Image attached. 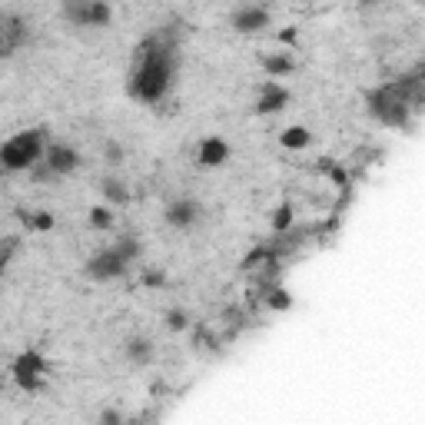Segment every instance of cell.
Wrapping results in <instances>:
<instances>
[{
	"mask_svg": "<svg viewBox=\"0 0 425 425\" xmlns=\"http://www.w3.org/2000/svg\"><path fill=\"white\" fill-rule=\"evenodd\" d=\"M27 226H34V229H53V216L50 212H37V216H30Z\"/></svg>",
	"mask_w": 425,
	"mask_h": 425,
	"instance_id": "cell-22",
	"label": "cell"
},
{
	"mask_svg": "<svg viewBox=\"0 0 425 425\" xmlns=\"http://www.w3.org/2000/svg\"><path fill=\"white\" fill-rule=\"evenodd\" d=\"M43 369H47V365H43V359H40L34 349L24 352V356H17V363H13V375H17L20 389H37V375L43 372Z\"/></svg>",
	"mask_w": 425,
	"mask_h": 425,
	"instance_id": "cell-5",
	"label": "cell"
},
{
	"mask_svg": "<svg viewBox=\"0 0 425 425\" xmlns=\"http://www.w3.org/2000/svg\"><path fill=\"white\" fill-rule=\"evenodd\" d=\"M11 252H13V239L4 246V252H0V276H4V269H7V259H11Z\"/></svg>",
	"mask_w": 425,
	"mask_h": 425,
	"instance_id": "cell-23",
	"label": "cell"
},
{
	"mask_svg": "<svg viewBox=\"0 0 425 425\" xmlns=\"http://www.w3.org/2000/svg\"><path fill=\"white\" fill-rule=\"evenodd\" d=\"M90 223L97 226V229H107V226L113 223V216L103 210V206H97V210H90Z\"/></svg>",
	"mask_w": 425,
	"mask_h": 425,
	"instance_id": "cell-20",
	"label": "cell"
},
{
	"mask_svg": "<svg viewBox=\"0 0 425 425\" xmlns=\"http://www.w3.org/2000/svg\"><path fill=\"white\" fill-rule=\"evenodd\" d=\"M110 20V7L103 0H90V27H103Z\"/></svg>",
	"mask_w": 425,
	"mask_h": 425,
	"instance_id": "cell-14",
	"label": "cell"
},
{
	"mask_svg": "<svg viewBox=\"0 0 425 425\" xmlns=\"http://www.w3.org/2000/svg\"><path fill=\"white\" fill-rule=\"evenodd\" d=\"M27 40V24L13 13H4L0 17V60H7L13 50H20Z\"/></svg>",
	"mask_w": 425,
	"mask_h": 425,
	"instance_id": "cell-4",
	"label": "cell"
},
{
	"mask_svg": "<svg viewBox=\"0 0 425 425\" xmlns=\"http://www.w3.org/2000/svg\"><path fill=\"white\" fill-rule=\"evenodd\" d=\"M329 170H332V166H329ZM332 180H336V183H346V173H342V170H332Z\"/></svg>",
	"mask_w": 425,
	"mask_h": 425,
	"instance_id": "cell-27",
	"label": "cell"
},
{
	"mask_svg": "<svg viewBox=\"0 0 425 425\" xmlns=\"http://www.w3.org/2000/svg\"><path fill=\"white\" fill-rule=\"evenodd\" d=\"M40 140H43L40 130H27V133H17L13 140H7L0 147V166H7V170H27V166H34L40 156Z\"/></svg>",
	"mask_w": 425,
	"mask_h": 425,
	"instance_id": "cell-2",
	"label": "cell"
},
{
	"mask_svg": "<svg viewBox=\"0 0 425 425\" xmlns=\"http://www.w3.org/2000/svg\"><path fill=\"white\" fill-rule=\"evenodd\" d=\"M263 67L269 74H292V60H286V57H266Z\"/></svg>",
	"mask_w": 425,
	"mask_h": 425,
	"instance_id": "cell-15",
	"label": "cell"
},
{
	"mask_svg": "<svg viewBox=\"0 0 425 425\" xmlns=\"http://www.w3.org/2000/svg\"><path fill=\"white\" fill-rule=\"evenodd\" d=\"M130 356H133L137 363L150 359V342H147V339H133V342H130Z\"/></svg>",
	"mask_w": 425,
	"mask_h": 425,
	"instance_id": "cell-17",
	"label": "cell"
},
{
	"mask_svg": "<svg viewBox=\"0 0 425 425\" xmlns=\"http://www.w3.org/2000/svg\"><path fill=\"white\" fill-rule=\"evenodd\" d=\"M170 325H173V329H183V325H187V316H183V313H170Z\"/></svg>",
	"mask_w": 425,
	"mask_h": 425,
	"instance_id": "cell-25",
	"label": "cell"
},
{
	"mask_svg": "<svg viewBox=\"0 0 425 425\" xmlns=\"http://www.w3.org/2000/svg\"><path fill=\"white\" fill-rule=\"evenodd\" d=\"M269 306L283 313V309H289V306H292V299H289V296L283 292V289H269Z\"/></svg>",
	"mask_w": 425,
	"mask_h": 425,
	"instance_id": "cell-19",
	"label": "cell"
},
{
	"mask_svg": "<svg viewBox=\"0 0 425 425\" xmlns=\"http://www.w3.org/2000/svg\"><path fill=\"white\" fill-rule=\"evenodd\" d=\"M0 386H4V382H0Z\"/></svg>",
	"mask_w": 425,
	"mask_h": 425,
	"instance_id": "cell-29",
	"label": "cell"
},
{
	"mask_svg": "<svg viewBox=\"0 0 425 425\" xmlns=\"http://www.w3.org/2000/svg\"><path fill=\"white\" fill-rule=\"evenodd\" d=\"M113 250H116V252H120V256H123V259H126V263H130V259L137 256V250H140V246H137V239H133V236H123V239H120V243H116V246H113Z\"/></svg>",
	"mask_w": 425,
	"mask_h": 425,
	"instance_id": "cell-16",
	"label": "cell"
},
{
	"mask_svg": "<svg viewBox=\"0 0 425 425\" xmlns=\"http://www.w3.org/2000/svg\"><path fill=\"white\" fill-rule=\"evenodd\" d=\"M170 74H173V50L160 43V40H147L140 50V63L130 90L137 93L140 100L156 103L170 87Z\"/></svg>",
	"mask_w": 425,
	"mask_h": 425,
	"instance_id": "cell-1",
	"label": "cell"
},
{
	"mask_svg": "<svg viewBox=\"0 0 425 425\" xmlns=\"http://www.w3.org/2000/svg\"><path fill=\"white\" fill-rule=\"evenodd\" d=\"M369 110L382 120V123L389 126H402L405 120H409V110H405V100H402L399 93H396V87L389 83V87L375 90V93H369Z\"/></svg>",
	"mask_w": 425,
	"mask_h": 425,
	"instance_id": "cell-3",
	"label": "cell"
},
{
	"mask_svg": "<svg viewBox=\"0 0 425 425\" xmlns=\"http://www.w3.org/2000/svg\"><path fill=\"white\" fill-rule=\"evenodd\" d=\"M67 17L80 27H90V0H67Z\"/></svg>",
	"mask_w": 425,
	"mask_h": 425,
	"instance_id": "cell-12",
	"label": "cell"
},
{
	"mask_svg": "<svg viewBox=\"0 0 425 425\" xmlns=\"http://www.w3.org/2000/svg\"><path fill=\"white\" fill-rule=\"evenodd\" d=\"M289 223H292V210H289V206H279V212H276V220H273L276 233H283V229H289Z\"/></svg>",
	"mask_w": 425,
	"mask_h": 425,
	"instance_id": "cell-21",
	"label": "cell"
},
{
	"mask_svg": "<svg viewBox=\"0 0 425 425\" xmlns=\"http://www.w3.org/2000/svg\"><path fill=\"white\" fill-rule=\"evenodd\" d=\"M233 27H236V30H243V34H256V30H263V27H269V13L259 11V7H250V11H239L236 17H233Z\"/></svg>",
	"mask_w": 425,
	"mask_h": 425,
	"instance_id": "cell-7",
	"label": "cell"
},
{
	"mask_svg": "<svg viewBox=\"0 0 425 425\" xmlns=\"http://www.w3.org/2000/svg\"><path fill=\"white\" fill-rule=\"evenodd\" d=\"M306 143H309V130L306 126H289L283 133V147H289V150H299Z\"/></svg>",
	"mask_w": 425,
	"mask_h": 425,
	"instance_id": "cell-13",
	"label": "cell"
},
{
	"mask_svg": "<svg viewBox=\"0 0 425 425\" xmlns=\"http://www.w3.org/2000/svg\"><path fill=\"white\" fill-rule=\"evenodd\" d=\"M103 193H107L113 203H126V189L120 187L116 180H107V183H103Z\"/></svg>",
	"mask_w": 425,
	"mask_h": 425,
	"instance_id": "cell-18",
	"label": "cell"
},
{
	"mask_svg": "<svg viewBox=\"0 0 425 425\" xmlns=\"http://www.w3.org/2000/svg\"><path fill=\"white\" fill-rule=\"evenodd\" d=\"M123 269H126V259L116 250H107V252H100V256H93L87 266V273L97 276V279H113V276H120Z\"/></svg>",
	"mask_w": 425,
	"mask_h": 425,
	"instance_id": "cell-6",
	"label": "cell"
},
{
	"mask_svg": "<svg viewBox=\"0 0 425 425\" xmlns=\"http://www.w3.org/2000/svg\"><path fill=\"white\" fill-rule=\"evenodd\" d=\"M226 143L223 140H206V143H203L200 147V163L203 166H220V163L226 160Z\"/></svg>",
	"mask_w": 425,
	"mask_h": 425,
	"instance_id": "cell-10",
	"label": "cell"
},
{
	"mask_svg": "<svg viewBox=\"0 0 425 425\" xmlns=\"http://www.w3.org/2000/svg\"><path fill=\"white\" fill-rule=\"evenodd\" d=\"M166 220H170L173 226H189L193 220H196V206H193L189 200H180L166 210Z\"/></svg>",
	"mask_w": 425,
	"mask_h": 425,
	"instance_id": "cell-11",
	"label": "cell"
},
{
	"mask_svg": "<svg viewBox=\"0 0 425 425\" xmlns=\"http://www.w3.org/2000/svg\"><path fill=\"white\" fill-rule=\"evenodd\" d=\"M289 103V93L283 87H276V83H266L263 87V97H259V107L256 110L259 113H276V110H283Z\"/></svg>",
	"mask_w": 425,
	"mask_h": 425,
	"instance_id": "cell-9",
	"label": "cell"
},
{
	"mask_svg": "<svg viewBox=\"0 0 425 425\" xmlns=\"http://www.w3.org/2000/svg\"><path fill=\"white\" fill-rule=\"evenodd\" d=\"M365 4H372V0H365Z\"/></svg>",
	"mask_w": 425,
	"mask_h": 425,
	"instance_id": "cell-28",
	"label": "cell"
},
{
	"mask_svg": "<svg viewBox=\"0 0 425 425\" xmlns=\"http://www.w3.org/2000/svg\"><path fill=\"white\" fill-rule=\"evenodd\" d=\"M279 40H283V43H296V30H283Z\"/></svg>",
	"mask_w": 425,
	"mask_h": 425,
	"instance_id": "cell-26",
	"label": "cell"
},
{
	"mask_svg": "<svg viewBox=\"0 0 425 425\" xmlns=\"http://www.w3.org/2000/svg\"><path fill=\"white\" fill-rule=\"evenodd\" d=\"M76 163H80V156H76L70 147H50V150H47V166H50V173H70V170H76Z\"/></svg>",
	"mask_w": 425,
	"mask_h": 425,
	"instance_id": "cell-8",
	"label": "cell"
},
{
	"mask_svg": "<svg viewBox=\"0 0 425 425\" xmlns=\"http://www.w3.org/2000/svg\"><path fill=\"white\" fill-rule=\"evenodd\" d=\"M107 163H120V147H116V143L107 147Z\"/></svg>",
	"mask_w": 425,
	"mask_h": 425,
	"instance_id": "cell-24",
	"label": "cell"
}]
</instances>
